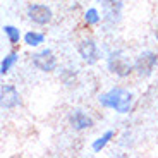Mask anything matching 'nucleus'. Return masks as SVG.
<instances>
[{"label":"nucleus","instance_id":"ddd939ff","mask_svg":"<svg viewBox=\"0 0 158 158\" xmlns=\"http://www.w3.org/2000/svg\"><path fill=\"white\" fill-rule=\"evenodd\" d=\"M2 35L5 36V40H7V43L10 47H17L19 43H23L24 33H23V29H19L14 24H4L2 26Z\"/></svg>","mask_w":158,"mask_h":158},{"label":"nucleus","instance_id":"20e7f679","mask_svg":"<svg viewBox=\"0 0 158 158\" xmlns=\"http://www.w3.org/2000/svg\"><path fill=\"white\" fill-rule=\"evenodd\" d=\"M29 62L36 71L43 72V74H52L59 69V57L50 47H41L33 50Z\"/></svg>","mask_w":158,"mask_h":158},{"label":"nucleus","instance_id":"6e6552de","mask_svg":"<svg viewBox=\"0 0 158 158\" xmlns=\"http://www.w3.org/2000/svg\"><path fill=\"white\" fill-rule=\"evenodd\" d=\"M21 103H23V96H21L16 84L2 83V86H0V107H2V110H16L17 107H21Z\"/></svg>","mask_w":158,"mask_h":158},{"label":"nucleus","instance_id":"9b49d317","mask_svg":"<svg viewBox=\"0 0 158 158\" xmlns=\"http://www.w3.org/2000/svg\"><path fill=\"white\" fill-rule=\"evenodd\" d=\"M45 43H47V35L43 31H40V29H28V31H24V35H23L24 47L36 50V48L45 47Z\"/></svg>","mask_w":158,"mask_h":158},{"label":"nucleus","instance_id":"f257e3e1","mask_svg":"<svg viewBox=\"0 0 158 158\" xmlns=\"http://www.w3.org/2000/svg\"><path fill=\"white\" fill-rule=\"evenodd\" d=\"M96 102L105 110H112L117 115H129L134 110L136 96L129 88L122 86V84H114L112 88L102 91Z\"/></svg>","mask_w":158,"mask_h":158},{"label":"nucleus","instance_id":"2eb2a0df","mask_svg":"<svg viewBox=\"0 0 158 158\" xmlns=\"http://www.w3.org/2000/svg\"><path fill=\"white\" fill-rule=\"evenodd\" d=\"M153 38H155V41H156V45H158V21H156V24H155V29H153Z\"/></svg>","mask_w":158,"mask_h":158},{"label":"nucleus","instance_id":"7ed1b4c3","mask_svg":"<svg viewBox=\"0 0 158 158\" xmlns=\"http://www.w3.org/2000/svg\"><path fill=\"white\" fill-rule=\"evenodd\" d=\"M158 71V52L151 48L138 52L134 57V76L139 79H148Z\"/></svg>","mask_w":158,"mask_h":158},{"label":"nucleus","instance_id":"423d86ee","mask_svg":"<svg viewBox=\"0 0 158 158\" xmlns=\"http://www.w3.org/2000/svg\"><path fill=\"white\" fill-rule=\"evenodd\" d=\"M26 19L33 26L45 28L53 21V10L45 2H29L26 5Z\"/></svg>","mask_w":158,"mask_h":158},{"label":"nucleus","instance_id":"4468645a","mask_svg":"<svg viewBox=\"0 0 158 158\" xmlns=\"http://www.w3.org/2000/svg\"><path fill=\"white\" fill-rule=\"evenodd\" d=\"M81 19L86 28H96L100 23H103V14L98 10V7H88L83 10Z\"/></svg>","mask_w":158,"mask_h":158},{"label":"nucleus","instance_id":"dca6fc26","mask_svg":"<svg viewBox=\"0 0 158 158\" xmlns=\"http://www.w3.org/2000/svg\"><path fill=\"white\" fill-rule=\"evenodd\" d=\"M95 2H96V4H102V2H103V0H95Z\"/></svg>","mask_w":158,"mask_h":158},{"label":"nucleus","instance_id":"39448f33","mask_svg":"<svg viewBox=\"0 0 158 158\" xmlns=\"http://www.w3.org/2000/svg\"><path fill=\"white\" fill-rule=\"evenodd\" d=\"M76 50H77L79 59L84 64H88V65H95V64H98L102 60V57H105L98 40H95L93 36H83L77 41Z\"/></svg>","mask_w":158,"mask_h":158},{"label":"nucleus","instance_id":"f3484780","mask_svg":"<svg viewBox=\"0 0 158 158\" xmlns=\"http://www.w3.org/2000/svg\"><path fill=\"white\" fill-rule=\"evenodd\" d=\"M156 84H158V71H156Z\"/></svg>","mask_w":158,"mask_h":158},{"label":"nucleus","instance_id":"0eeeda50","mask_svg":"<svg viewBox=\"0 0 158 158\" xmlns=\"http://www.w3.org/2000/svg\"><path fill=\"white\" fill-rule=\"evenodd\" d=\"M67 124L76 132H84V131L93 129V126H95V117L88 110H84V108L74 107L67 114Z\"/></svg>","mask_w":158,"mask_h":158},{"label":"nucleus","instance_id":"f8f14e48","mask_svg":"<svg viewBox=\"0 0 158 158\" xmlns=\"http://www.w3.org/2000/svg\"><path fill=\"white\" fill-rule=\"evenodd\" d=\"M115 139V131L114 129H107V131H103L102 134H98L93 141H91V151L95 155L102 153V151L107 150V146L110 144L112 141Z\"/></svg>","mask_w":158,"mask_h":158},{"label":"nucleus","instance_id":"f03ea898","mask_svg":"<svg viewBox=\"0 0 158 158\" xmlns=\"http://www.w3.org/2000/svg\"><path fill=\"white\" fill-rule=\"evenodd\" d=\"M103 60L107 71L117 79H129L134 76V59L122 48H107Z\"/></svg>","mask_w":158,"mask_h":158},{"label":"nucleus","instance_id":"9d476101","mask_svg":"<svg viewBox=\"0 0 158 158\" xmlns=\"http://www.w3.org/2000/svg\"><path fill=\"white\" fill-rule=\"evenodd\" d=\"M19 62H21L19 50H16V47H10V50H9L7 53L2 57V60H0V76H2V77L9 76L14 69H16V65Z\"/></svg>","mask_w":158,"mask_h":158},{"label":"nucleus","instance_id":"1a4fd4ad","mask_svg":"<svg viewBox=\"0 0 158 158\" xmlns=\"http://www.w3.org/2000/svg\"><path fill=\"white\" fill-rule=\"evenodd\" d=\"M100 5H102L103 24H107L110 28L117 26L118 21L122 19V10H124L122 0H103Z\"/></svg>","mask_w":158,"mask_h":158}]
</instances>
